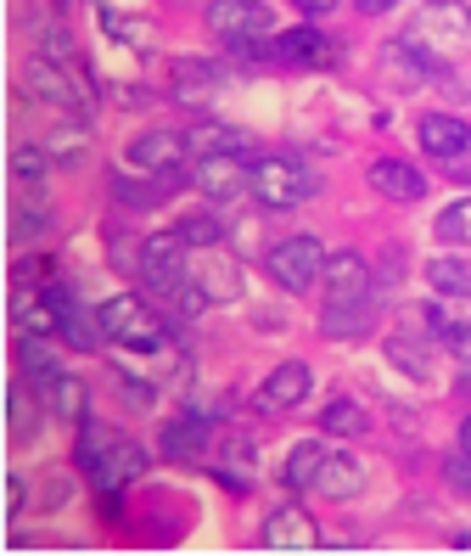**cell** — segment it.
<instances>
[{
    "instance_id": "1",
    "label": "cell",
    "mask_w": 471,
    "mask_h": 556,
    "mask_svg": "<svg viewBox=\"0 0 471 556\" xmlns=\"http://www.w3.org/2000/svg\"><path fill=\"white\" fill-rule=\"evenodd\" d=\"M79 467L90 472V483L101 495H118L124 483H135L147 472V450L135 439H118L113 428H101V421H85L79 428Z\"/></svg>"
},
{
    "instance_id": "2",
    "label": "cell",
    "mask_w": 471,
    "mask_h": 556,
    "mask_svg": "<svg viewBox=\"0 0 471 556\" xmlns=\"http://www.w3.org/2000/svg\"><path fill=\"white\" fill-rule=\"evenodd\" d=\"M191 242L180 231H157L141 242V253H135V270H141V281L152 292H186L191 287Z\"/></svg>"
},
{
    "instance_id": "3",
    "label": "cell",
    "mask_w": 471,
    "mask_h": 556,
    "mask_svg": "<svg viewBox=\"0 0 471 556\" xmlns=\"http://www.w3.org/2000/svg\"><path fill=\"white\" fill-rule=\"evenodd\" d=\"M315 186H320V180L303 169V163H292V157H258L247 191H253L264 208H297V203L315 198Z\"/></svg>"
},
{
    "instance_id": "4",
    "label": "cell",
    "mask_w": 471,
    "mask_h": 556,
    "mask_svg": "<svg viewBox=\"0 0 471 556\" xmlns=\"http://www.w3.org/2000/svg\"><path fill=\"white\" fill-rule=\"evenodd\" d=\"M326 258H331V253H326L315 237H287V242L269 248L264 270H269V281L287 287V292H309V287L326 276Z\"/></svg>"
},
{
    "instance_id": "5",
    "label": "cell",
    "mask_w": 471,
    "mask_h": 556,
    "mask_svg": "<svg viewBox=\"0 0 471 556\" xmlns=\"http://www.w3.org/2000/svg\"><path fill=\"white\" fill-rule=\"evenodd\" d=\"M101 332H107L113 343H124V349H141V354H157L163 349V320L152 315V304L129 299V292L101 304Z\"/></svg>"
},
{
    "instance_id": "6",
    "label": "cell",
    "mask_w": 471,
    "mask_h": 556,
    "mask_svg": "<svg viewBox=\"0 0 471 556\" xmlns=\"http://www.w3.org/2000/svg\"><path fill=\"white\" fill-rule=\"evenodd\" d=\"M23 85L40 96V102L62 108V113H90V90H85V79H74L56 56H28Z\"/></svg>"
},
{
    "instance_id": "7",
    "label": "cell",
    "mask_w": 471,
    "mask_h": 556,
    "mask_svg": "<svg viewBox=\"0 0 471 556\" xmlns=\"http://www.w3.org/2000/svg\"><path fill=\"white\" fill-rule=\"evenodd\" d=\"M191 186L202 191V198H214V203H230V198H242V191L253 186V163H247L242 152H214V157H196Z\"/></svg>"
},
{
    "instance_id": "8",
    "label": "cell",
    "mask_w": 471,
    "mask_h": 556,
    "mask_svg": "<svg viewBox=\"0 0 471 556\" xmlns=\"http://www.w3.org/2000/svg\"><path fill=\"white\" fill-rule=\"evenodd\" d=\"M416 40H427L432 51H466L471 46V7H460V0H427Z\"/></svg>"
},
{
    "instance_id": "9",
    "label": "cell",
    "mask_w": 471,
    "mask_h": 556,
    "mask_svg": "<svg viewBox=\"0 0 471 556\" xmlns=\"http://www.w3.org/2000/svg\"><path fill=\"white\" fill-rule=\"evenodd\" d=\"M208 28L230 46H253L269 35V7L264 0H214L208 7Z\"/></svg>"
},
{
    "instance_id": "10",
    "label": "cell",
    "mask_w": 471,
    "mask_h": 556,
    "mask_svg": "<svg viewBox=\"0 0 471 556\" xmlns=\"http://www.w3.org/2000/svg\"><path fill=\"white\" fill-rule=\"evenodd\" d=\"M309 388H315V377H309V366L303 359H281L276 371H269V382L258 388V410L264 416H287V410H297L303 400H309Z\"/></svg>"
},
{
    "instance_id": "11",
    "label": "cell",
    "mask_w": 471,
    "mask_h": 556,
    "mask_svg": "<svg viewBox=\"0 0 471 556\" xmlns=\"http://www.w3.org/2000/svg\"><path fill=\"white\" fill-rule=\"evenodd\" d=\"M46 292H51V304H56V332L67 338V343H74V349H96L101 338H107V332H101V309L90 315L85 304H79V292L74 287H67V281H46Z\"/></svg>"
},
{
    "instance_id": "12",
    "label": "cell",
    "mask_w": 471,
    "mask_h": 556,
    "mask_svg": "<svg viewBox=\"0 0 471 556\" xmlns=\"http://www.w3.org/2000/svg\"><path fill=\"white\" fill-rule=\"evenodd\" d=\"M186 157H191V141L180 136V129H147V136L129 141V163L147 169V175H175Z\"/></svg>"
},
{
    "instance_id": "13",
    "label": "cell",
    "mask_w": 471,
    "mask_h": 556,
    "mask_svg": "<svg viewBox=\"0 0 471 556\" xmlns=\"http://www.w3.org/2000/svg\"><path fill=\"white\" fill-rule=\"evenodd\" d=\"M264 551H315L320 545V529H315V517L303 511V506H276L264 517V534H258Z\"/></svg>"
},
{
    "instance_id": "14",
    "label": "cell",
    "mask_w": 471,
    "mask_h": 556,
    "mask_svg": "<svg viewBox=\"0 0 471 556\" xmlns=\"http://www.w3.org/2000/svg\"><path fill=\"white\" fill-rule=\"evenodd\" d=\"M242 299V265L225 253V258H208L202 270H191V287H186V304H230Z\"/></svg>"
},
{
    "instance_id": "15",
    "label": "cell",
    "mask_w": 471,
    "mask_h": 556,
    "mask_svg": "<svg viewBox=\"0 0 471 556\" xmlns=\"http://www.w3.org/2000/svg\"><path fill=\"white\" fill-rule=\"evenodd\" d=\"M370 186H377L387 203H421L432 180L416 169V163H404V157H377L370 163Z\"/></svg>"
},
{
    "instance_id": "16",
    "label": "cell",
    "mask_w": 471,
    "mask_h": 556,
    "mask_svg": "<svg viewBox=\"0 0 471 556\" xmlns=\"http://www.w3.org/2000/svg\"><path fill=\"white\" fill-rule=\"evenodd\" d=\"M326 299L331 304H359L365 299V287H370V265L354 253V248H343V253H331L326 258Z\"/></svg>"
},
{
    "instance_id": "17",
    "label": "cell",
    "mask_w": 471,
    "mask_h": 556,
    "mask_svg": "<svg viewBox=\"0 0 471 556\" xmlns=\"http://www.w3.org/2000/svg\"><path fill=\"white\" fill-rule=\"evenodd\" d=\"M416 141L427 147V157H466L471 152V124L466 118H449V113H427L416 124Z\"/></svg>"
},
{
    "instance_id": "18",
    "label": "cell",
    "mask_w": 471,
    "mask_h": 556,
    "mask_svg": "<svg viewBox=\"0 0 471 556\" xmlns=\"http://www.w3.org/2000/svg\"><path fill=\"white\" fill-rule=\"evenodd\" d=\"M359 489H365V472H359L354 455L326 450V462H320V472H315V489H309V495H326V501H354Z\"/></svg>"
},
{
    "instance_id": "19",
    "label": "cell",
    "mask_w": 471,
    "mask_h": 556,
    "mask_svg": "<svg viewBox=\"0 0 471 556\" xmlns=\"http://www.w3.org/2000/svg\"><path fill=\"white\" fill-rule=\"evenodd\" d=\"M269 56L276 62H297V68H315V62H331V40L320 35V28H292V35H281L276 46H269Z\"/></svg>"
},
{
    "instance_id": "20",
    "label": "cell",
    "mask_w": 471,
    "mask_h": 556,
    "mask_svg": "<svg viewBox=\"0 0 471 556\" xmlns=\"http://www.w3.org/2000/svg\"><path fill=\"white\" fill-rule=\"evenodd\" d=\"M163 450L175 455V462H191V455H202V450H208V416H202V410L175 416V421L163 428Z\"/></svg>"
},
{
    "instance_id": "21",
    "label": "cell",
    "mask_w": 471,
    "mask_h": 556,
    "mask_svg": "<svg viewBox=\"0 0 471 556\" xmlns=\"http://www.w3.org/2000/svg\"><path fill=\"white\" fill-rule=\"evenodd\" d=\"M40 405H51V416H62V421H85V405H90V394H85V382H79V377L56 371V377L40 388Z\"/></svg>"
},
{
    "instance_id": "22",
    "label": "cell",
    "mask_w": 471,
    "mask_h": 556,
    "mask_svg": "<svg viewBox=\"0 0 471 556\" xmlns=\"http://www.w3.org/2000/svg\"><path fill=\"white\" fill-rule=\"evenodd\" d=\"M40 147L51 152L56 169H79V163L90 157V129L85 124H56V129H46Z\"/></svg>"
},
{
    "instance_id": "23",
    "label": "cell",
    "mask_w": 471,
    "mask_h": 556,
    "mask_svg": "<svg viewBox=\"0 0 471 556\" xmlns=\"http://www.w3.org/2000/svg\"><path fill=\"white\" fill-rule=\"evenodd\" d=\"M17 359H23V382L34 388V394H40V388L62 371V366H56V349H51L46 338H34V332L17 338Z\"/></svg>"
},
{
    "instance_id": "24",
    "label": "cell",
    "mask_w": 471,
    "mask_h": 556,
    "mask_svg": "<svg viewBox=\"0 0 471 556\" xmlns=\"http://www.w3.org/2000/svg\"><path fill=\"white\" fill-rule=\"evenodd\" d=\"M320 462H326V444H320V439H303V444H292L287 467H281L287 489H297V495H309V489H315V472H320Z\"/></svg>"
},
{
    "instance_id": "25",
    "label": "cell",
    "mask_w": 471,
    "mask_h": 556,
    "mask_svg": "<svg viewBox=\"0 0 471 556\" xmlns=\"http://www.w3.org/2000/svg\"><path fill=\"white\" fill-rule=\"evenodd\" d=\"M427 281H432V292H444V299H471V258H455V253L432 258Z\"/></svg>"
},
{
    "instance_id": "26",
    "label": "cell",
    "mask_w": 471,
    "mask_h": 556,
    "mask_svg": "<svg viewBox=\"0 0 471 556\" xmlns=\"http://www.w3.org/2000/svg\"><path fill=\"white\" fill-rule=\"evenodd\" d=\"M191 152L196 157H214V152H247V141L236 136V129H225V124H202V129H191Z\"/></svg>"
},
{
    "instance_id": "27",
    "label": "cell",
    "mask_w": 471,
    "mask_h": 556,
    "mask_svg": "<svg viewBox=\"0 0 471 556\" xmlns=\"http://www.w3.org/2000/svg\"><path fill=\"white\" fill-rule=\"evenodd\" d=\"M365 326H370V315H365V299H359V304H326L320 332L326 338H354V332H365Z\"/></svg>"
},
{
    "instance_id": "28",
    "label": "cell",
    "mask_w": 471,
    "mask_h": 556,
    "mask_svg": "<svg viewBox=\"0 0 471 556\" xmlns=\"http://www.w3.org/2000/svg\"><path fill=\"white\" fill-rule=\"evenodd\" d=\"M320 428L336 433V439H354V433H365V410H359L354 400H331V405L320 410Z\"/></svg>"
},
{
    "instance_id": "29",
    "label": "cell",
    "mask_w": 471,
    "mask_h": 556,
    "mask_svg": "<svg viewBox=\"0 0 471 556\" xmlns=\"http://www.w3.org/2000/svg\"><path fill=\"white\" fill-rule=\"evenodd\" d=\"M12 169H17V180H23V186H40V180L56 169V163H51V152H46L40 141H28V147H17V152H12Z\"/></svg>"
},
{
    "instance_id": "30",
    "label": "cell",
    "mask_w": 471,
    "mask_h": 556,
    "mask_svg": "<svg viewBox=\"0 0 471 556\" xmlns=\"http://www.w3.org/2000/svg\"><path fill=\"white\" fill-rule=\"evenodd\" d=\"M444 242H455V248H471V198H460V203H449L444 214H437V225H432Z\"/></svg>"
},
{
    "instance_id": "31",
    "label": "cell",
    "mask_w": 471,
    "mask_h": 556,
    "mask_svg": "<svg viewBox=\"0 0 471 556\" xmlns=\"http://www.w3.org/2000/svg\"><path fill=\"white\" fill-rule=\"evenodd\" d=\"M180 237H186L191 248H219V242H225V225H219L214 214H186V219H180Z\"/></svg>"
},
{
    "instance_id": "32",
    "label": "cell",
    "mask_w": 471,
    "mask_h": 556,
    "mask_svg": "<svg viewBox=\"0 0 471 556\" xmlns=\"http://www.w3.org/2000/svg\"><path fill=\"white\" fill-rule=\"evenodd\" d=\"M12 219H17V237H23V242L51 231V208H34V203H23V198H17V214H12Z\"/></svg>"
},
{
    "instance_id": "33",
    "label": "cell",
    "mask_w": 471,
    "mask_h": 556,
    "mask_svg": "<svg viewBox=\"0 0 471 556\" xmlns=\"http://www.w3.org/2000/svg\"><path fill=\"white\" fill-rule=\"evenodd\" d=\"M444 343H449L455 359H466V366H471V315H455V320L444 326Z\"/></svg>"
},
{
    "instance_id": "34",
    "label": "cell",
    "mask_w": 471,
    "mask_h": 556,
    "mask_svg": "<svg viewBox=\"0 0 471 556\" xmlns=\"http://www.w3.org/2000/svg\"><path fill=\"white\" fill-rule=\"evenodd\" d=\"M387 354H393V366H398V371H410V377H427V359H421V349H416V343L393 338V343H387Z\"/></svg>"
},
{
    "instance_id": "35",
    "label": "cell",
    "mask_w": 471,
    "mask_h": 556,
    "mask_svg": "<svg viewBox=\"0 0 471 556\" xmlns=\"http://www.w3.org/2000/svg\"><path fill=\"white\" fill-rule=\"evenodd\" d=\"M113 191H118V203H135V208L163 203V186H129V180H113Z\"/></svg>"
},
{
    "instance_id": "36",
    "label": "cell",
    "mask_w": 471,
    "mask_h": 556,
    "mask_svg": "<svg viewBox=\"0 0 471 556\" xmlns=\"http://www.w3.org/2000/svg\"><path fill=\"white\" fill-rule=\"evenodd\" d=\"M7 416H12V433H17V439H28V382H17V388H12Z\"/></svg>"
},
{
    "instance_id": "37",
    "label": "cell",
    "mask_w": 471,
    "mask_h": 556,
    "mask_svg": "<svg viewBox=\"0 0 471 556\" xmlns=\"http://www.w3.org/2000/svg\"><path fill=\"white\" fill-rule=\"evenodd\" d=\"M444 472H449V483L460 489V495H471V455H466V450L449 455V467H444Z\"/></svg>"
},
{
    "instance_id": "38",
    "label": "cell",
    "mask_w": 471,
    "mask_h": 556,
    "mask_svg": "<svg viewBox=\"0 0 471 556\" xmlns=\"http://www.w3.org/2000/svg\"><path fill=\"white\" fill-rule=\"evenodd\" d=\"M23 501H28V483H23V478H7V511H12V517L23 511Z\"/></svg>"
},
{
    "instance_id": "39",
    "label": "cell",
    "mask_w": 471,
    "mask_h": 556,
    "mask_svg": "<svg viewBox=\"0 0 471 556\" xmlns=\"http://www.w3.org/2000/svg\"><path fill=\"white\" fill-rule=\"evenodd\" d=\"M336 7H343V0H297L303 17H326V12H336Z\"/></svg>"
},
{
    "instance_id": "40",
    "label": "cell",
    "mask_w": 471,
    "mask_h": 556,
    "mask_svg": "<svg viewBox=\"0 0 471 556\" xmlns=\"http://www.w3.org/2000/svg\"><path fill=\"white\" fill-rule=\"evenodd\" d=\"M393 7H398V0H359L365 17H382V12H393Z\"/></svg>"
},
{
    "instance_id": "41",
    "label": "cell",
    "mask_w": 471,
    "mask_h": 556,
    "mask_svg": "<svg viewBox=\"0 0 471 556\" xmlns=\"http://www.w3.org/2000/svg\"><path fill=\"white\" fill-rule=\"evenodd\" d=\"M460 450H466V455H471V416H466V421H460Z\"/></svg>"
}]
</instances>
